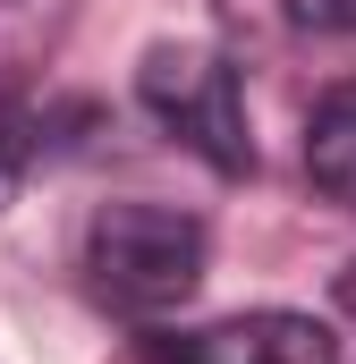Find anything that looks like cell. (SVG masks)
I'll list each match as a JSON object with an SVG mask.
<instances>
[{
	"instance_id": "cell-1",
	"label": "cell",
	"mask_w": 356,
	"mask_h": 364,
	"mask_svg": "<svg viewBox=\"0 0 356 364\" xmlns=\"http://www.w3.org/2000/svg\"><path fill=\"white\" fill-rule=\"evenodd\" d=\"M85 279L119 314H170L204 279V220L178 203H102L85 229Z\"/></svg>"
},
{
	"instance_id": "cell-2",
	"label": "cell",
	"mask_w": 356,
	"mask_h": 364,
	"mask_svg": "<svg viewBox=\"0 0 356 364\" xmlns=\"http://www.w3.org/2000/svg\"><path fill=\"white\" fill-rule=\"evenodd\" d=\"M136 93H145V110L170 127L178 144H187L195 161H212L221 178H246V170H255L246 85H238V68H229L212 43H162V51H145Z\"/></svg>"
},
{
	"instance_id": "cell-3",
	"label": "cell",
	"mask_w": 356,
	"mask_h": 364,
	"mask_svg": "<svg viewBox=\"0 0 356 364\" xmlns=\"http://www.w3.org/2000/svg\"><path fill=\"white\" fill-rule=\"evenodd\" d=\"M170 364H340V339L314 314H238L170 339Z\"/></svg>"
},
{
	"instance_id": "cell-4",
	"label": "cell",
	"mask_w": 356,
	"mask_h": 364,
	"mask_svg": "<svg viewBox=\"0 0 356 364\" xmlns=\"http://www.w3.org/2000/svg\"><path fill=\"white\" fill-rule=\"evenodd\" d=\"M305 178L323 186L331 203L356 212V85H331L314 102V127H305Z\"/></svg>"
},
{
	"instance_id": "cell-5",
	"label": "cell",
	"mask_w": 356,
	"mask_h": 364,
	"mask_svg": "<svg viewBox=\"0 0 356 364\" xmlns=\"http://www.w3.org/2000/svg\"><path fill=\"white\" fill-rule=\"evenodd\" d=\"M297 34H356V0H280Z\"/></svg>"
},
{
	"instance_id": "cell-6",
	"label": "cell",
	"mask_w": 356,
	"mask_h": 364,
	"mask_svg": "<svg viewBox=\"0 0 356 364\" xmlns=\"http://www.w3.org/2000/svg\"><path fill=\"white\" fill-rule=\"evenodd\" d=\"M17 161H26V136H17V110H0V195L17 178Z\"/></svg>"
}]
</instances>
